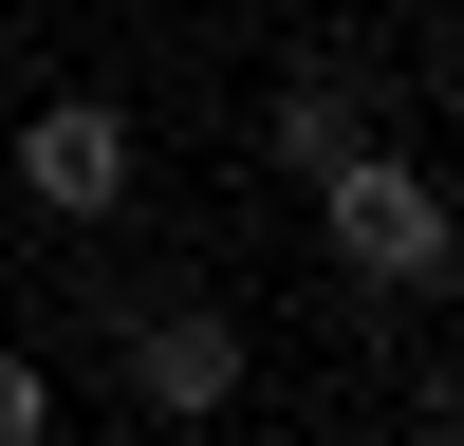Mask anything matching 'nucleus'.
I'll return each mask as SVG.
<instances>
[{"label":"nucleus","mask_w":464,"mask_h":446,"mask_svg":"<svg viewBox=\"0 0 464 446\" xmlns=\"http://www.w3.org/2000/svg\"><path fill=\"white\" fill-rule=\"evenodd\" d=\"M316 223H334V260H353V279H446V186L409 168V149H334L316 168Z\"/></svg>","instance_id":"nucleus-1"},{"label":"nucleus","mask_w":464,"mask_h":446,"mask_svg":"<svg viewBox=\"0 0 464 446\" xmlns=\"http://www.w3.org/2000/svg\"><path fill=\"white\" fill-rule=\"evenodd\" d=\"M19 205L111 223V205H130V112H111V93H37L19 112Z\"/></svg>","instance_id":"nucleus-2"},{"label":"nucleus","mask_w":464,"mask_h":446,"mask_svg":"<svg viewBox=\"0 0 464 446\" xmlns=\"http://www.w3.org/2000/svg\"><path fill=\"white\" fill-rule=\"evenodd\" d=\"M130 391H149V409H223V391H242V334H223L205 297H168V316L130 334Z\"/></svg>","instance_id":"nucleus-3"},{"label":"nucleus","mask_w":464,"mask_h":446,"mask_svg":"<svg viewBox=\"0 0 464 446\" xmlns=\"http://www.w3.org/2000/svg\"><path fill=\"white\" fill-rule=\"evenodd\" d=\"M260 131H279V168H334V149H353V93H334V74H297Z\"/></svg>","instance_id":"nucleus-4"},{"label":"nucleus","mask_w":464,"mask_h":446,"mask_svg":"<svg viewBox=\"0 0 464 446\" xmlns=\"http://www.w3.org/2000/svg\"><path fill=\"white\" fill-rule=\"evenodd\" d=\"M0 446H56V372H37L19 334H0Z\"/></svg>","instance_id":"nucleus-5"}]
</instances>
